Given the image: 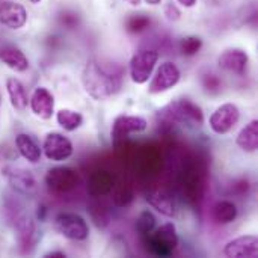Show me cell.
<instances>
[{"label": "cell", "mask_w": 258, "mask_h": 258, "mask_svg": "<svg viewBox=\"0 0 258 258\" xmlns=\"http://www.w3.org/2000/svg\"><path fill=\"white\" fill-rule=\"evenodd\" d=\"M124 71L116 63H104L98 59L86 62L82 71L85 91L94 100H109L115 97L124 85Z\"/></svg>", "instance_id": "6da1fadb"}, {"label": "cell", "mask_w": 258, "mask_h": 258, "mask_svg": "<svg viewBox=\"0 0 258 258\" xmlns=\"http://www.w3.org/2000/svg\"><path fill=\"white\" fill-rule=\"evenodd\" d=\"M160 116L169 124L172 122V124H181L189 127H203L206 121L201 106L189 98H180L171 101L162 109Z\"/></svg>", "instance_id": "7a4b0ae2"}, {"label": "cell", "mask_w": 258, "mask_h": 258, "mask_svg": "<svg viewBox=\"0 0 258 258\" xmlns=\"http://www.w3.org/2000/svg\"><path fill=\"white\" fill-rule=\"evenodd\" d=\"M144 243L148 251L156 257H169L177 249L180 239L177 227L172 222H165L160 227H156L148 236H145Z\"/></svg>", "instance_id": "3957f363"}, {"label": "cell", "mask_w": 258, "mask_h": 258, "mask_svg": "<svg viewBox=\"0 0 258 258\" xmlns=\"http://www.w3.org/2000/svg\"><path fill=\"white\" fill-rule=\"evenodd\" d=\"M56 231L71 242H85L89 237V225L76 212H59L54 216Z\"/></svg>", "instance_id": "277c9868"}, {"label": "cell", "mask_w": 258, "mask_h": 258, "mask_svg": "<svg viewBox=\"0 0 258 258\" xmlns=\"http://www.w3.org/2000/svg\"><path fill=\"white\" fill-rule=\"evenodd\" d=\"M160 59V53L154 48H144L136 51L128 62V74L135 85L147 83Z\"/></svg>", "instance_id": "5b68a950"}, {"label": "cell", "mask_w": 258, "mask_h": 258, "mask_svg": "<svg viewBox=\"0 0 258 258\" xmlns=\"http://www.w3.org/2000/svg\"><path fill=\"white\" fill-rule=\"evenodd\" d=\"M180 80H181V71L178 65L172 60H165L154 70L148 85V94L151 95L163 94L175 88L180 83Z\"/></svg>", "instance_id": "8992f818"}, {"label": "cell", "mask_w": 258, "mask_h": 258, "mask_svg": "<svg viewBox=\"0 0 258 258\" xmlns=\"http://www.w3.org/2000/svg\"><path fill=\"white\" fill-rule=\"evenodd\" d=\"M42 154L47 160L60 163L74 154V145L70 138L59 132H48L42 141Z\"/></svg>", "instance_id": "52a82bcc"}, {"label": "cell", "mask_w": 258, "mask_h": 258, "mask_svg": "<svg viewBox=\"0 0 258 258\" xmlns=\"http://www.w3.org/2000/svg\"><path fill=\"white\" fill-rule=\"evenodd\" d=\"M240 121V109L234 103H224L219 107H216L210 118H209V125L210 130L218 135L224 136L228 135Z\"/></svg>", "instance_id": "ba28073f"}, {"label": "cell", "mask_w": 258, "mask_h": 258, "mask_svg": "<svg viewBox=\"0 0 258 258\" xmlns=\"http://www.w3.org/2000/svg\"><path fill=\"white\" fill-rule=\"evenodd\" d=\"M148 130V121L144 116L139 115H118L113 119L112 128H110V138L112 141H124L130 138L132 135H141Z\"/></svg>", "instance_id": "9c48e42d"}, {"label": "cell", "mask_w": 258, "mask_h": 258, "mask_svg": "<svg viewBox=\"0 0 258 258\" xmlns=\"http://www.w3.org/2000/svg\"><path fill=\"white\" fill-rule=\"evenodd\" d=\"M3 175L6 177L9 186L20 195L24 197H30L36 192V178L35 175L24 168H18V166H6L2 169Z\"/></svg>", "instance_id": "30bf717a"}, {"label": "cell", "mask_w": 258, "mask_h": 258, "mask_svg": "<svg viewBox=\"0 0 258 258\" xmlns=\"http://www.w3.org/2000/svg\"><path fill=\"white\" fill-rule=\"evenodd\" d=\"M14 227H15L17 245H18L20 251H21L23 254H29V252L32 251V248L35 246L36 237H38L35 221H33L29 215L21 213V215L15 219Z\"/></svg>", "instance_id": "8fae6325"}, {"label": "cell", "mask_w": 258, "mask_h": 258, "mask_svg": "<svg viewBox=\"0 0 258 258\" xmlns=\"http://www.w3.org/2000/svg\"><path fill=\"white\" fill-rule=\"evenodd\" d=\"M29 107L35 116L48 121L54 115V95L45 86H36L29 97Z\"/></svg>", "instance_id": "7c38bea8"}, {"label": "cell", "mask_w": 258, "mask_h": 258, "mask_svg": "<svg viewBox=\"0 0 258 258\" xmlns=\"http://www.w3.org/2000/svg\"><path fill=\"white\" fill-rule=\"evenodd\" d=\"M218 65L222 71L233 76H243L249 65V56L242 48L224 50L218 57Z\"/></svg>", "instance_id": "4fadbf2b"}, {"label": "cell", "mask_w": 258, "mask_h": 258, "mask_svg": "<svg viewBox=\"0 0 258 258\" xmlns=\"http://www.w3.org/2000/svg\"><path fill=\"white\" fill-rule=\"evenodd\" d=\"M224 255L228 258H257V236L248 234V236H240V237L230 240L224 246Z\"/></svg>", "instance_id": "5bb4252c"}, {"label": "cell", "mask_w": 258, "mask_h": 258, "mask_svg": "<svg viewBox=\"0 0 258 258\" xmlns=\"http://www.w3.org/2000/svg\"><path fill=\"white\" fill-rule=\"evenodd\" d=\"M27 23V11L17 2H0V24L8 29L18 30Z\"/></svg>", "instance_id": "9a60e30c"}, {"label": "cell", "mask_w": 258, "mask_h": 258, "mask_svg": "<svg viewBox=\"0 0 258 258\" xmlns=\"http://www.w3.org/2000/svg\"><path fill=\"white\" fill-rule=\"evenodd\" d=\"M79 178L71 168H53L45 175V184L53 192H67L77 184Z\"/></svg>", "instance_id": "2e32d148"}, {"label": "cell", "mask_w": 258, "mask_h": 258, "mask_svg": "<svg viewBox=\"0 0 258 258\" xmlns=\"http://www.w3.org/2000/svg\"><path fill=\"white\" fill-rule=\"evenodd\" d=\"M15 147L18 154L32 165H36L42 159V148L29 133H18L15 136Z\"/></svg>", "instance_id": "e0dca14e"}, {"label": "cell", "mask_w": 258, "mask_h": 258, "mask_svg": "<svg viewBox=\"0 0 258 258\" xmlns=\"http://www.w3.org/2000/svg\"><path fill=\"white\" fill-rule=\"evenodd\" d=\"M5 86H6V92H8V97L14 110H17L18 113L26 112L29 107V95H27L26 86L17 77H8L5 82Z\"/></svg>", "instance_id": "ac0fdd59"}, {"label": "cell", "mask_w": 258, "mask_h": 258, "mask_svg": "<svg viewBox=\"0 0 258 258\" xmlns=\"http://www.w3.org/2000/svg\"><path fill=\"white\" fill-rule=\"evenodd\" d=\"M0 60L9 70H12L15 73H24L30 67L29 59L24 54V51L20 50L18 47H14V45H8V47L0 48Z\"/></svg>", "instance_id": "d6986e66"}, {"label": "cell", "mask_w": 258, "mask_h": 258, "mask_svg": "<svg viewBox=\"0 0 258 258\" xmlns=\"http://www.w3.org/2000/svg\"><path fill=\"white\" fill-rule=\"evenodd\" d=\"M239 216L237 204L231 200H219L212 207V219L219 225L233 224Z\"/></svg>", "instance_id": "ffe728a7"}, {"label": "cell", "mask_w": 258, "mask_h": 258, "mask_svg": "<svg viewBox=\"0 0 258 258\" xmlns=\"http://www.w3.org/2000/svg\"><path fill=\"white\" fill-rule=\"evenodd\" d=\"M145 200L160 215H163L166 218H174L175 216V203H174V198L169 194H166L163 190H151V192L147 194Z\"/></svg>", "instance_id": "44dd1931"}, {"label": "cell", "mask_w": 258, "mask_h": 258, "mask_svg": "<svg viewBox=\"0 0 258 258\" xmlns=\"http://www.w3.org/2000/svg\"><path fill=\"white\" fill-rule=\"evenodd\" d=\"M236 145L245 151V153H255L258 150V121L252 119L249 121L237 135L236 138Z\"/></svg>", "instance_id": "7402d4cb"}, {"label": "cell", "mask_w": 258, "mask_h": 258, "mask_svg": "<svg viewBox=\"0 0 258 258\" xmlns=\"http://www.w3.org/2000/svg\"><path fill=\"white\" fill-rule=\"evenodd\" d=\"M56 121L57 124L60 125V128H63L65 132H76L79 130L83 122H85V118L80 112L77 110H73V109H59L56 112Z\"/></svg>", "instance_id": "603a6c76"}, {"label": "cell", "mask_w": 258, "mask_h": 258, "mask_svg": "<svg viewBox=\"0 0 258 258\" xmlns=\"http://www.w3.org/2000/svg\"><path fill=\"white\" fill-rule=\"evenodd\" d=\"M157 227V219L154 216V213L150 209H145L139 213V216L136 218V224H135V230L136 233L144 239L145 236H148L154 228Z\"/></svg>", "instance_id": "cb8c5ba5"}, {"label": "cell", "mask_w": 258, "mask_h": 258, "mask_svg": "<svg viewBox=\"0 0 258 258\" xmlns=\"http://www.w3.org/2000/svg\"><path fill=\"white\" fill-rule=\"evenodd\" d=\"M203 47V39L200 36H195V35H190V36H184L181 41H180V51L183 56H195Z\"/></svg>", "instance_id": "d4e9b609"}, {"label": "cell", "mask_w": 258, "mask_h": 258, "mask_svg": "<svg viewBox=\"0 0 258 258\" xmlns=\"http://www.w3.org/2000/svg\"><path fill=\"white\" fill-rule=\"evenodd\" d=\"M150 18L144 14H139V15H133L127 20V29L128 32H133V33H138V32H142L145 30L148 26H150Z\"/></svg>", "instance_id": "484cf974"}, {"label": "cell", "mask_w": 258, "mask_h": 258, "mask_svg": "<svg viewBox=\"0 0 258 258\" xmlns=\"http://www.w3.org/2000/svg\"><path fill=\"white\" fill-rule=\"evenodd\" d=\"M165 15H166L168 20L177 21V20H180L181 12H180V9H178L174 3H168V5L165 6Z\"/></svg>", "instance_id": "4316f807"}, {"label": "cell", "mask_w": 258, "mask_h": 258, "mask_svg": "<svg viewBox=\"0 0 258 258\" xmlns=\"http://www.w3.org/2000/svg\"><path fill=\"white\" fill-rule=\"evenodd\" d=\"M67 254L62 252V251H50L47 254H44V258H65Z\"/></svg>", "instance_id": "83f0119b"}, {"label": "cell", "mask_w": 258, "mask_h": 258, "mask_svg": "<svg viewBox=\"0 0 258 258\" xmlns=\"http://www.w3.org/2000/svg\"><path fill=\"white\" fill-rule=\"evenodd\" d=\"M181 6H184V8H194L195 5H197V2L198 0H177Z\"/></svg>", "instance_id": "f1b7e54d"}, {"label": "cell", "mask_w": 258, "mask_h": 258, "mask_svg": "<svg viewBox=\"0 0 258 258\" xmlns=\"http://www.w3.org/2000/svg\"><path fill=\"white\" fill-rule=\"evenodd\" d=\"M124 2L128 3V5H132V6H139V5L144 3V0H124Z\"/></svg>", "instance_id": "f546056e"}, {"label": "cell", "mask_w": 258, "mask_h": 258, "mask_svg": "<svg viewBox=\"0 0 258 258\" xmlns=\"http://www.w3.org/2000/svg\"><path fill=\"white\" fill-rule=\"evenodd\" d=\"M144 3L151 5V6H156V5H160V3H162V0H144Z\"/></svg>", "instance_id": "4dcf8cb0"}, {"label": "cell", "mask_w": 258, "mask_h": 258, "mask_svg": "<svg viewBox=\"0 0 258 258\" xmlns=\"http://www.w3.org/2000/svg\"><path fill=\"white\" fill-rule=\"evenodd\" d=\"M29 2H30V3H33V5H38V3H39L41 0H29Z\"/></svg>", "instance_id": "1f68e13d"}, {"label": "cell", "mask_w": 258, "mask_h": 258, "mask_svg": "<svg viewBox=\"0 0 258 258\" xmlns=\"http://www.w3.org/2000/svg\"><path fill=\"white\" fill-rule=\"evenodd\" d=\"M0 109H2V94H0Z\"/></svg>", "instance_id": "d6a6232c"}]
</instances>
